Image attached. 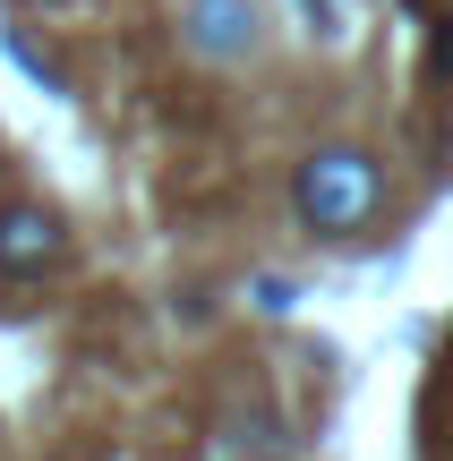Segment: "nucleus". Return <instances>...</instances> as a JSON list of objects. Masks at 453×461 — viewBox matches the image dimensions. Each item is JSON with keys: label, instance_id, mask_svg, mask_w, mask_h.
Listing matches in <instances>:
<instances>
[{"label": "nucleus", "instance_id": "obj_1", "mask_svg": "<svg viewBox=\"0 0 453 461\" xmlns=\"http://www.w3.org/2000/svg\"><path fill=\"white\" fill-rule=\"evenodd\" d=\"M291 205H300V222L317 230V240H351V230L385 205V171L359 146H317L300 163V180H291Z\"/></svg>", "mask_w": 453, "mask_h": 461}, {"label": "nucleus", "instance_id": "obj_2", "mask_svg": "<svg viewBox=\"0 0 453 461\" xmlns=\"http://www.w3.org/2000/svg\"><path fill=\"white\" fill-rule=\"evenodd\" d=\"M60 248H68V230H60V214L51 205H0V274L9 282H34V274H51L60 265Z\"/></svg>", "mask_w": 453, "mask_h": 461}, {"label": "nucleus", "instance_id": "obj_3", "mask_svg": "<svg viewBox=\"0 0 453 461\" xmlns=\"http://www.w3.org/2000/svg\"><path fill=\"white\" fill-rule=\"evenodd\" d=\"M188 51L249 60L257 51V0H188Z\"/></svg>", "mask_w": 453, "mask_h": 461}, {"label": "nucleus", "instance_id": "obj_4", "mask_svg": "<svg viewBox=\"0 0 453 461\" xmlns=\"http://www.w3.org/2000/svg\"><path fill=\"white\" fill-rule=\"evenodd\" d=\"M274 453H283V436H274L266 411H240L231 428H222V445H214V461H274Z\"/></svg>", "mask_w": 453, "mask_h": 461}, {"label": "nucleus", "instance_id": "obj_5", "mask_svg": "<svg viewBox=\"0 0 453 461\" xmlns=\"http://www.w3.org/2000/svg\"><path fill=\"white\" fill-rule=\"evenodd\" d=\"M428 68H437V77H453V17L437 26V43H428Z\"/></svg>", "mask_w": 453, "mask_h": 461}, {"label": "nucleus", "instance_id": "obj_6", "mask_svg": "<svg viewBox=\"0 0 453 461\" xmlns=\"http://www.w3.org/2000/svg\"><path fill=\"white\" fill-rule=\"evenodd\" d=\"M26 9H60V0H26Z\"/></svg>", "mask_w": 453, "mask_h": 461}]
</instances>
